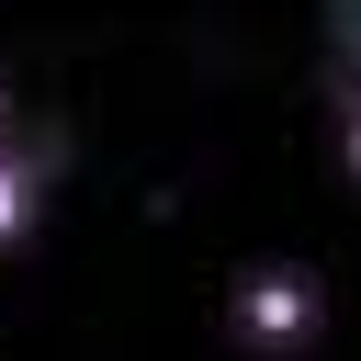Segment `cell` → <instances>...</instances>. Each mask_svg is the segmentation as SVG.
<instances>
[{
	"instance_id": "6da1fadb",
	"label": "cell",
	"mask_w": 361,
	"mask_h": 361,
	"mask_svg": "<svg viewBox=\"0 0 361 361\" xmlns=\"http://www.w3.org/2000/svg\"><path fill=\"white\" fill-rule=\"evenodd\" d=\"M316 316H327V305H316V282H305V271H282V259L237 282V338H248V350H305V338H316Z\"/></svg>"
},
{
	"instance_id": "7a4b0ae2",
	"label": "cell",
	"mask_w": 361,
	"mask_h": 361,
	"mask_svg": "<svg viewBox=\"0 0 361 361\" xmlns=\"http://www.w3.org/2000/svg\"><path fill=\"white\" fill-rule=\"evenodd\" d=\"M34 203H45V158L34 147H0V248L34 237Z\"/></svg>"
},
{
	"instance_id": "3957f363",
	"label": "cell",
	"mask_w": 361,
	"mask_h": 361,
	"mask_svg": "<svg viewBox=\"0 0 361 361\" xmlns=\"http://www.w3.org/2000/svg\"><path fill=\"white\" fill-rule=\"evenodd\" d=\"M338 147H350V169H361V90H350V113H338Z\"/></svg>"
},
{
	"instance_id": "277c9868",
	"label": "cell",
	"mask_w": 361,
	"mask_h": 361,
	"mask_svg": "<svg viewBox=\"0 0 361 361\" xmlns=\"http://www.w3.org/2000/svg\"><path fill=\"white\" fill-rule=\"evenodd\" d=\"M0 147H11V90H0Z\"/></svg>"
}]
</instances>
